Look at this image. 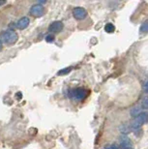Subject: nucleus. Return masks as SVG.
I'll return each instance as SVG.
<instances>
[{
  "label": "nucleus",
  "instance_id": "obj_1",
  "mask_svg": "<svg viewBox=\"0 0 148 149\" xmlns=\"http://www.w3.org/2000/svg\"><path fill=\"white\" fill-rule=\"evenodd\" d=\"M17 39H19V35L14 30H5L0 34V40L2 41V43L7 45L16 44Z\"/></svg>",
  "mask_w": 148,
  "mask_h": 149
},
{
  "label": "nucleus",
  "instance_id": "obj_2",
  "mask_svg": "<svg viewBox=\"0 0 148 149\" xmlns=\"http://www.w3.org/2000/svg\"><path fill=\"white\" fill-rule=\"evenodd\" d=\"M87 95H88V91L86 89L81 88V87L73 89V90L70 91V97L76 101H81V100L85 99V98L87 97Z\"/></svg>",
  "mask_w": 148,
  "mask_h": 149
},
{
  "label": "nucleus",
  "instance_id": "obj_3",
  "mask_svg": "<svg viewBox=\"0 0 148 149\" xmlns=\"http://www.w3.org/2000/svg\"><path fill=\"white\" fill-rule=\"evenodd\" d=\"M29 13H30L31 16L36 17H40L45 14V8H44L43 5L39 4V3H38V4H34L30 8Z\"/></svg>",
  "mask_w": 148,
  "mask_h": 149
},
{
  "label": "nucleus",
  "instance_id": "obj_4",
  "mask_svg": "<svg viewBox=\"0 0 148 149\" xmlns=\"http://www.w3.org/2000/svg\"><path fill=\"white\" fill-rule=\"evenodd\" d=\"M73 16L76 19H84L88 16L87 11L82 7H76L73 10Z\"/></svg>",
  "mask_w": 148,
  "mask_h": 149
},
{
  "label": "nucleus",
  "instance_id": "obj_5",
  "mask_svg": "<svg viewBox=\"0 0 148 149\" xmlns=\"http://www.w3.org/2000/svg\"><path fill=\"white\" fill-rule=\"evenodd\" d=\"M63 22H60V20H55V22H52L49 24V31L50 33H58V32H60L63 29Z\"/></svg>",
  "mask_w": 148,
  "mask_h": 149
},
{
  "label": "nucleus",
  "instance_id": "obj_6",
  "mask_svg": "<svg viewBox=\"0 0 148 149\" xmlns=\"http://www.w3.org/2000/svg\"><path fill=\"white\" fill-rule=\"evenodd\" d=\"M120 148L121 149H134V145L127 136H120Z\"/></svg>",
  "mask_w": 148,
  "mask_h": 149
},
{
  "label": "nucleus",
  "instance_id": "obj_7",
  "mask_svg": "<svg viewBox=\"0 0 148 149\" xmlns=\"http://www.w3.org/2000/svg\"><path fill=\"white\" fill-rule=\"evenodd\" d=\"M29 23H30V19H29V17H22V19H19V22L16 23V26H17V29H19V30H23V29H25L29 25Z\"/></svg>",
  "mask_w": 148,
  "mask_h": 149
},
{
  "label": "nucleus",
  "instance_id": "obj_8",
  "mask_svg": "<svg viewBox=\"0 0 148 149\" xmlns=\"http://www.w3.org/2000/svg\"><path fill=\"white\" fill-rule=\"evenodd\" d=\"M135 121L137 122V123L140 124V126H142L143 124L148 123V112L141 111L140 114H138L137 117H135Z\"/></svg>",
  "mask_w": 148,
  "mask_h": 149
},
{
  "label": "nucleus",
  "instance_id": "obj_9",
  "mask_svg": "<svg viewBox=\"0 0 148 149\" xmlns=\"http://www.w3.org/2000/svg\"><path fill=\"white\" fill-rule=\"evenodd\" d=\"M105 30H106V32H108V33H112V32L115 31V27L112 23L108 22L105 25Z\"/></svg>",
  "mask_w": 148,
  "mask_h": 149
},
{
  "label": "nucleus",
  "instance_id": "obj_10",
  "mask_svg": "<svg viewBox=\"0 0 148 149\" xmlns=\"http://www.w3.org/2000/svg\"><path fill=\"white\" fill-rule=\"evenodd\" d=\"M72 70H73V67H67V68H64V69H61L60 71H58L57 74H58V76H64V74H69Z\"/></svg>",
  "mask_w": 148,
  "mask_h": 149
},
{
  "label": "nucleus",
  "instance_id": "obj_11",
  "mask_svg": "<svg viewBox=\"0 0 148 149\" xmlns=\"http://www.w3.org/2000/svg\"><path fill=\"white\" fill-rule=\"evenodd\" d=\"M140 33H146L148 32V20H145L140 27Z\"/></svg>",
  "mask_w": 148,
  "mask_h": 149
},
{
  "label": "nucleus",
  "instance_id": "obj_12",
  "mask_svg": "<svg viewBox=\"0 0 148 149\" xmlns=\"http://www.w3.org/2000/svg\"><path fill=\"white\" fill-rule=\"evenodd\" d=\"M105 149H121L117 144H108L105 146Z\"/></svg>",
  "mask_w": 148,
  "mask_h": 149
},
{
  "label": "nucleus",
  "instance_id": "obj_13",
  "mask_svg": "<svg viewBox=\"0 0 148 149\" xmlns=\"http://www.w3.org/2000/svg\"><path fill=\"white\" fill-rule=\"evenodd\" d=\"M46 41L48 42V43H52L53 41H54V36H53L52 34H49L46 36Z\"/></svg>",
  "mask_w": 148,
  "mask_h": 149
},
{
  "label": "nucleus",
  "instance_id": "obj_14",
  "mask_svg": "<svg viewBox=\"0 0 148 149\" xmlns=\"http://www.w3.org/2000/svg\"><path fill=\"white\" fill-rule=\"evenodd\" d=\"M141 107H142V109H148V98H144V99L142 100Z\"/></svg>",
  "mask_w": 148,
  "mask_h": 149
},
{
  "label": "nucleus",
  "instance_id": "obj_15",
  "mask_svg": "<svg viewBox=\"0 0 148 149\" xmlns=\"http://www.w3.org/2000/svg\"><path fill=\"white\" fill-rule=\"evenodd\" d=\"M143 89H144V91H145V93L148 94V81L143 85Z\"/></svg>",
  "mask_w": 148,
  "mask_h": 149
},
{
  "label": "nucleus",
  "instance_id": "obj_16",
  "mask_svg": "<svg viewBox=\"0 0 148 149\" xmlns=\"http://www.w3.org/2000/svg\"><path fill=\"white\" fill-rule=\"evenodd\" d=\"M2 46H3V43H2V41H1V40H0V50H1V49H2V47H3Z\"/></svg>",
  "mask_w": 148,
  "mask_h": 149
}]
</instances>
